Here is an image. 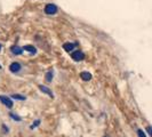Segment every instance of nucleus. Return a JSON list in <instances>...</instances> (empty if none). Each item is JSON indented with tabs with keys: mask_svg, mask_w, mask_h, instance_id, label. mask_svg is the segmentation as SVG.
I'll use <instances>...</instances> for the list:
<instances>
[{
	"mask_svg": "<svg viewBox=\"0 0 152 137\" xmlns=\"http://www.w3.org/2000/svg\"><path fill=\"white\" fill-rule=\"evenodd\" d=\"M57 12V7H56V5H54V4H48V5H46L45 7V13L46 14H48V15H53Z\"/></svg>",
	"mask_w": 152,
	"mask_h": 137,
	"instance_id": "f257e3e1",
	"label": "nucleus"
},
{
	"mask_svg": "<svg viewBox=\"0 0 152 137\" xmlns=\"http://www.w3.org/2000/svg\"><path fill=\"white\" fill-rule=\"evenodd\" d=\"M71 57L77 62L83 61V60L85 58V54L83 53L81 50H76V52H73V53L71 54Z\"/></svg>",
	"mask_w": 152,
	"mask_h": 137,
	"instance_id": "f03ea898",
	"label": "nucleus"
},
{
	"mask_svg": "<svg viewBox=\"0 0 152 137\" xmlns=\"http://www.w3.org/2000/svg\"><path fill=\"white\" fill-rule=\"evenodd\" d=\"M0 101L6 105L7 107H13V101L10 98H8V97H6V96H0Z\"/></svg>",
	"mask_w": 152,
	"mask_h": 137,
	"instance_id": "7ed1b4c3",
	"label": "nucleus"
},
{
	"mask_svg": "<svg viewBox=\"0 0 152 137\" xmlns=\"http://www.w3.org/2000/svg\"><path fill=\"white\" fill-rule=\"evenodd\" d=\"M9 68H10V71H12V72L16 73V72H18V71L21 70V64H20V63H17V62H14V63H12V64H10Z\"/></svg>",
	"mask_w": 152,
	"mask_h": 137,
	"instance_id": "20e7f679",
	"label": "nucleus"
},
{
	"mask_svg": "<svg viewBox=\"0 0 152 137\" xmlns=\"http://www.w3.org/2000/svg\"><path fill=\"white\" fill-rule=\"evenodd\" d=\"M39 89L42 91V93H45V94H47V95H49V97H54L53 93H52V90H50L48 87H45V86H39Z\"/></svg>",
	"mask_w": 152,
	"mask_h": 137,
	"instance_id": "39448f33",
	"label": "nucleus"
},
{
	"mask_svg": "<svg viewBox=\"0 0 152 137\" xmlns=\"http://www.w3.org/2000/svg\"><path fill=\"white\" fill-rule=\"evenodd\" d=\"M75 47H76V45H75V44H71V42H68V44H64V45H63V48H64L66 52H72Z\"/></svg>",
	"mask_w": 152,
	"mask_h": 137,
	"instance_id": "423d86ee",
	"label": "nucleus"
},
{
	"mask_svg": "<svg viewBox=\"0 0 152 137\" xmlns=\"http://www.w3.org/2000/svg\"><path fill=\"white\" fill-rule=\"evenodd\" d=\"M80 77H81V79H83L84 81H88V80L91 79V74L88 73V72H81V73H80Z\"/></svg>",
	"mask_w": 152,
	"mask_h": 137,
	"instance_id": "0eeeda50",
	"label": "nucleus"
},
{
	"mask_svg": "<svg viewBox=\"0 0 152 137\" xmlns=\"http://www.w3.org/2000/svg\"><path fill=\"white\" fill-rule=\"evenodd\" d=\"M24 50H28L29 53L31 54H36L37 53V49L33 47V46H30V45H26V46H24V48H23Z\"/></svg>",
	"mask_w": 152,
	"mask_h": 137,
	"instance_id": "6e6552de",
	"label": "nucleus"
},
{
	"mask_svg": "<svg viewBox=\"0 0 152 137\" xmlns=\"http://www.w3.org/2000/svg\"><path fill=\"white\" fill-rule=\"evenodd\" d=\"M46 80H47L48 82H50V81L53 80V71H48V72L46 73Z\"/></svg>",
	"mask_w": 152,
	"mask_h": 137,
	"instance_id": "1a4fd4ad",
	"label": "nucleus"
},
{
	"mask_svg": "<svg viewBox=\"0 0 152 137\" xmlns=\"http://www.w3.org/2000/svg\"><path fill=\"white\" fill-rule=\"evenodd\" d=\"M12 52L14 54H16V55H20V54H22V48H20V47H13L12 48Z\"/></svg>",
	"mask_w": 152,
	"mask_h": 137,
	"instance_id": "9d476101",
	"label": "nucleus"
},
{
	"mask_svg": "<svg viewBox=\"0 0 152 137\" xmlns=\"http://www.w3.org/2000/svg\"><path fill=\"white\" fill-rule=\"evenodd\" d=\"M12 97L14 99H18V101H24L25 97L22 96V95H18V94H14V95H12Z\"/></svg>",
	"mask_w": 152,
	"mask_h": 137,
	"instance_id": "9b49d317",
	"label": "nucleus"
},
{
	"mask_svg": "<svg viewBox=\"0 0 152 137\" xmlns=\"http://www.w3.org/2000/svg\"><path fill=\"white\" fill-rule=\"evenodd\" d=\"M137 135H138V137H146L145 136V134H144V131H143L142 129L137 130Z\"/></svg>",
	"mask_w": 152,
	"mask_h": 137,
	"instance_id": "f8f14e48",
	"label": "nucleus"
},
{
	"mask_svg": "<svg viewBox=\"0 0 152 137\" xmlns=\"http://www.w3.org/2000/svg\"><path fill=\"white\" fill-rule=\"evenodd\" d=\"M10 118H12V119H14V120H17V121H20V120H21V118H20V117H17V115H15L14 113L10 114Z\"/></svg>",
	"mask_w": 152,
	"mask_h": 137,
	"instance_id": "ddd939ff",
	"label": "nucleus"
},
{
	"mask_svg": "<svg viewBox=\"0 0 152 137\" xmlns=\"http://www.w3.org/2000/svg\"><path fill=\"white\" fill-rule=\"evenodd\" d=\"M39 123H40V121H39V120H37V121H36V122H34V123H33V125H32V126H31V129H33V128H36V127L38 126Z\"/></svg>",
	"mask_w": 152,
	"mask_h": 137,
	"instance_id": "4468645a",
	"label": "nucleus"
},
{
	"mask_svg": "<svg viewBox=\"0 0 152 137\" xmlns=\"http://www.w3.org/2000/svg\"><path fill=\"white\" fill-rule=\"evenodd\" d=\"M0 50H1V45H0Z\"/></svg>",
	"mask_w": 152,
	"mask_h": 137,
	"instance_id": "2eb2a0df",
	"label": "nucleus"
}]
</instances>
